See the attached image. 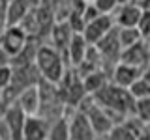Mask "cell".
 <instances>
[{
  "mask_svg": "<svg viewBox=\"0 0 150 140\" xmlns=\"http://www.w3.org/2000/svg\"><path fill=\"white\" fill-rule=\"evenodd\" d=\"M100 105L109 112L116 125L126 121L128 118L135 116V97L131 95L128 88L116 86L115 82H109L103 90H100L96 95H92Z\"/></svg>",
  "mask_w": 150,
  "mask_h": 140,
  "instance_id": "6da1fadb",
  "label": "cell"
},
{
  "mask_svg": "<svg viewBox=\"0 0 150 140\" xmlns=\"http://www.w3.org/2000/svg\"><path fill=\"white\" fill-rule=\"evenodd\" d=\"M34 62H36L38 69H40V73H41V78L47 80V82H53V84H58L64 78L66 71L69 69L66 56L60 52V50H56L51 43H41L40 45Z\"/></svg>",
  "mask_w": 150,
  "mask_h": 140,
  "instance_id": "7a4b0ae2",
  "label": "cell"
},
{
  "mask_svg": "<svg viewBox=\"0 0 150 140\" xmlns=\"http://www.w3.org/2000/svg\"><path fill=\"white\" fill-rule=\"evenodd\" d=\"M56 86H58L60 97H62V101L66 103L68 108H77V106L84 101V97L88 95L86 90H84L83 77L77 73L75 67H69L68 71H66V75H64V78L56 84Z\"/></svg>",
  "mask_w": 150,
  "mask_h": 140,
  "instance_id": "3957f363",
  "label": "cell"
},
{
  "mask_svg": "<svg viewBox=\"0 0 150 140\" xmlns=\"http://www.w3.org/2000/svg\"><path fill=\"white\" fill-rule=\"evenodd\" d=\"M77 108H81L84 114L90 118V123H92V127L96 129L98 136H105V134H109L111 129L116 125L115 121H112V118L109 116V112L103 108V106L94 99L92 95L84 97V101L77 106Z\"/></svg>",
  "mask_w": 150,
  "mask_h": 140,
  "instance_id": "277c9868",
  "label": "cell"
},
{
  "mask_svg": "<svg viewBox=\"0 0 150 140\" xmlns=\"http://www.w3.org/2000/svg\"><path fill=\"white\" fill-rule=\"evenodd\" d=\"M68 120H69L71 140H98L100 138L96 129L90 123V118L81 108H71L68 112Z\"/></svg>",
  "mask_w": 150,
  "mask_h": 140,
  "instance_id": "5b68a950",
  "label": "cell"
},
{
  "mask_svg": "<svg viewBox=\"0 0 150 140\" xmlns=\"http://www.w3.org/2000/svg\"><path fill=\"white\" fill-rule=\"evenodd\" d=\"M28 39H30V36H28L19 24L8 26L6 30L0 34V45H2L4 50L11 56V60L15 58L17 54H21V50L26 47Z\"/></svg>",
  "mask_w": 150,
  "mask_h": 140,
  "instance_id": "8992f818",
  "label": "cell"
},
{
  "mask_svg": "<svg viewBox=\"0 0 150 140\" xmlns=\"http://www.w3.org/2000/svg\"><path fill=\"white\" fill-rule=\"evenodd\" d=\"M115 26L116 24H115V19H112V15H100V17L94 19V21L86 22L83 36H84V39H86L90 45H98Z\"/></svg>",
  "mask_w": 150,
  "mask_h": 140,
  "instance_id": "52a82bcc",
  "label": "cell"
},
{
  "mask_svg": "<svg viewBox=\"0 0 150 140\" xmlns=\"http://www.w3.org/2000/svg\"><path fill=\"white\" fill-rule=\"evenodd\" d=\"M143 15V9L139 8L137 2H128V4H120L116 8V11L112 13L115 24L118 28H133L139 24V19Z\"/></svg>",
  "mask_w": 150,
  "mask_h": 140,
  "instance_id": "ba28073f",
  "label": "cell"
},
{
  "mask_svg": "<svg viewBox=\"0 0 150 140\" xmlns=\"http://www.w3.org/2000/svg\"><path fill=\"white\" fill-rule=\"evenodd\" d=\"M51 131V121L43 116H28L25 131H23V140H47Z\"/></svg>",
  "mask_w": 150,
  "mask_h": 140,
  "instance_id": "9c48e42d",
  "label": "cell"
},
{
  "mask_svg": "<svg viewBox=\"0 0 150 140\" xmlns=\"http://www.w3.org/2000/svg\"><path fill=\"white\" fill-rule=\"evenodd\" d=\"M148 43L146 41H139V43L128 47V49L122 50V56H120V62L124 64H129L133 67H139V69H146L148 67Z\"/></svg>",
  "mask_w": 150,
  "mask_h": 140,
  "instance_id": "30bf717a",
  "label": "cell"
},
{
  "mask_svg": "<svg viewBox=\"0 0 150 140\" xmlns=\"http://www.w3.org/2000/svg\"><path fill=\"white\" fill-rule=\"evenodd\" d=\"M73 36H75V32H73V28L69 26V22L68 21H58L53 26V32H51V36H49V41H51V45H53L56 50H60V52L66 56V54H68V47H69V43H71ZM66 60H68V58H66Z\"/></svg>",
  "mask_w": 150,
  "mask_h": 140,
  "instance_id": "8fae6325",
  "label": "cell"
},
{
  "mask_svg": "<svg viewBox=\"0 0 150 140\" xmlns=\"http://www.w3.org/2000/svg\"><path fill=\"white\" fill-rule=\"evenodd\" d=\"M28 114L17 103H11L8 106L6 114H4V120H6L9 131H11V138L13 140H23V131H25V123H26Z\"/></svg>",
  "mask_w": 150,
  "mask_h": 140,
  "instance_id": "7c38bea8",
  "label": "cell"
},
{
  "mask_svg": "<svg viewBox=\"0 0 150 140\" xmlns=\"http://www.w3.org/2000/svg\"><path fill=\"white\" fill-rule=\"evenodd\" d=\"M141 77H143V69L133 67V65L124 62H118L111 71V82H115L116 86H122V88H129Z\"/></svg>",
  "mask_w": 150,
  "mask_h": 140,
  "instance_id": "4fadbf2b",
  "label": "cell"
},
{
  "mask_svg": "<svg viewBox=\"0 0 150 140\" xmlns=\"http://www.w3.org/2000/svg\"><path fill=\"white\" fill-rule=\"evenodd\" d=\"M15 103L26 112L28 116H36V114H40V108H41L40 84H38V86H30V88H26V90H23V92L17 95Z\"/></svg>",
  "mask_w": 150,
  "mask_h": 140,
  "instance_id": "5bb4252c",
  "label": "cell"
},
{
  "mask_svg": "<svg viewBox=\"0 0 150 140\" xmlns=\"http://www.w3.org/2000/svg\"><path fill=\"white\" fill-rule=\"evenodd\" d=\"M88 49H90V43L84 39V36L83 34H75L71 43L68 47V54H66L69 67H79V65L84 62V58H86Z\"/></svg>",
  "mask_w": 150,
  "mask_h": 140,
  "instance_id": "9a60e30c",
  "label": "cell"
},
{
  "mask_svg": "<svg viewBox=\"0 0 150 140\" xmlns=\"http://www.w3.org/2000/svg\"><path fill=\"white\" fill-rule=\"evenodd\" d=\"M83 82H84V90H86L88 95H96L98 92L103 90L111 82V73L105 71V69H98V71H92L86 77H83Z\"/></svg>",
  "mask_w": 150,
  "mask_h": 140,
  "instance_id": "2e32d148",
  "label": "cell"
},
{
  "mask_svg": "<svg viewBox=\"0 0 150 140\" xmlns=\"http://www.w3.org/2000/svg\"><path fill=\"white\" fill-rule=\"evenodd\" d=\"M34 8L30 0H9L8 2V26L11 24H21L30 9Z\"/></svg>",
  "mask_w": 150,
  "mask_h": 140,
  "instance_id": "e0dca14e",
  "label": "cell"
},
{
  "mask_svg": "<svg viewBox=\"0 0 150 140\" xmlns=\"http://www.w3.org/2000/svg\"><path fill=\"white\" fill-rule=\"evenodd\" d=\"M47 140H71L68 116H64V118H60V120L51 123V131H49V138Z\"/></svg>",
  "mask_w": 150,
  "mask_h": 140,
  "instance_id": "ac0fdd59",
  "label": "cell"
},
{
  "mask_svg": "<svg viewBox=\"0 0 150 140\" xmlns=\"http://www.w3.org/2000/svg\"><path fill=\"white\" fill-rule=\"evenodd\" d=\"M118 37H120V45L122 49H128V47L139 43V41H143L144 37L141 36L139 28L133 26V28H118Z\"/></svg>",
  "mask_w": 150,
  "mask_h": 140,
  "instance_id": "d6986e66",
  "label": "cell"
},
{
  "mask_svg": "<svg viewBox=\"0 0 150 140\" xmlns=\"http://www.w3.org/2000/svg\"><path fill=\"white\" fill-rule=\"evenodd\" d=\"M128 90L131 92V95L135 97V101H137V99H144V97H150V84L144 80L143 77L137 78Z\"/></svg>",
  "mask_w": 150,
  "mask_h": 140,
  "instance_id": "ffe728a7",
  "label": "cell"
},
{
  "mask_svg": "<svg viewBox=\"0 0 150 140\" xmlns=\"http://www.w3.org/2000/svg\"><path fill=\"white\" fill-rule=\"evenodd\" d=\"M135 118H139L143 123L150 125V97L137 99V103H135Z\"/></svg>",
  "mask_w": 150,
  "mask_h": 140,
  "instance_id": "44dd1931",
  "label": "cell"
},
{
  "mask_svg": "<svg viewBox=\"0 0 150 140\" xmlns=\"http://www.w3.org/2000/svg\"><path fill=\"white\" fill-rule=\"evenodd\" d=\"M92 2L103 15H112L116 11V8L120 6V0H92Z\"/></svg>",
  "mask_w": 150,
  "mask_h": 140,
  "instance_id": "7402d4cb",
  "label": "cell"
},
{
  "mask_svg": "<svg viewBox=\"0 0 150 140\" xmlns=\"http://www.w3.org/2000/svg\"><path fill=\"white\" fill-rule=\"evenodd\" d=\"M13 80V65H0V93H2L6 88L11 86Z\"/></svg>",
  "mask_w": 150,
  "mask_h": 140,
  "instance_id": "603a6c76",
  "label": "cell"
},
{
  "mask_svg": "<svg viewBox=\"0 0 150 140\" xmlns=\"http://www.w3.org/2000/svg\"><path fill=\"white\" fill-rule=\"evenodd\" d=\"M137 28H139L141 36H143L144 39L150 36V11H143V15H141V19H139Z\"/></svg>",
  "mask_w": 150,
  "mask_h": 140,
  "instance_id": "cb8c5ba5",
  "label": "cell"
},
{
  "mask_svg": "<svg viewBox=\"0 0 150 140\" xmlns=\"http://www.w3.org/2000/svg\"><path fill=\"white\" fill-rule=\"evenodd\" d=\"M8 2L9 0H0V34L8 28Z\"/></svg>",
  "mask_w": 150,
  "mask_h": 140,
  "instance_id": "d4e9b609",
  "label": "cell"
},
{
  "mask_svg": "<svg viewBox=\"0 0 150 140\" xmlns=\"http://www.w3.org/2000/svg\"><path fill=\"white\" fill-rule=\"evenodd\" d=\"M11 64V56H9L6 50H4V47L0 45V65H9Z\"/></svg>",
  "mask_w": 150,
  "mask_h": 140,
  "instance_id": "484cf974",
  "label": "cell"
},
{
  "mask_svg": "<svg viewBox=\"0 0 150 140\" xmlns=\"http://www.w3.org/2000/svg\"><path fill=\"white\" fill-rule=\"evenodd\" d=\"M8 103H6V99H4L2 95H0V120L4 118V114H6V110H8Z\"/></svg>",
  "mask_w": 150,
  "mask_h": 140,
  "instance_id": "4316f807",
  "label": "cell"
},
{
  "mask_svg": "<svg viewBox=\"0 0 150 140\" xmlns=\"http://www.w3.org/2000/svg\"><path fill=\"white\" fill-rule=\"evenodd\" d=\"M143 11H150V0H135Z\"/></svg>",
  "mask_w": 150,
  "mask_h": 140,
  "instance_id": "83f0119b",
  "label": "cell"
},
{
  "mask_svg": "<svg viewBox=\"0 0 150 140\" xmlns=\"http://www.w3.org/2000/svg\"><path fill=\"white\" fill-rule=\"evenodd\" d=\"M143 78H144V80H146V82L150 84V67H146V69L143 71Z\"/></svg>",
  "mask_w": 150,
  "mask_h": 140,
  "instance_id": "f1b7e54d",
  "label": "cell"
},
{
  "mask_svg": "<svg viewBox=\"0 0 150 140\" xmlns=\"http://www.w3.org/2000/svg\"><path fill=\"white\" fill-rule=\"evenodd\" d=\"M128 2H135V0H120V4H128Z\"/></svg>",
  "mask_w": 150,
  "mask_h": 140,
  "instance_id": "f546056e",
  "label": "cell"
},
{
  "mask_svg": "<svg viewBox=\"0 0 150 140\" xmlns=\"http://www.w3.org/2000/svg\"><path fill=\"white\" fill-rule=\"evenodd\" d=\"M150 47V45H148ZM148 67H150V49H148Z\"/></svg>",
  "mask_w": 150,
  "mask_h": 140,
  "instance_id": "4dcf8cb0",
  "label": "cell"
},
{
  "mask_svg": "<svg viewBox=\"0 0 150 140\" xmlns=\"http://www.w3.org/2000/svg\"><path fill=\"white\" fill-rule=\"evenodd\" d=\"M144 41H146V43L150 45V36H148V37H146V39H144Z\"/></svg>",
  "mask_w": 150,
  "mask_h": 140,
  "instance_id": "1f68e13d",
  "label": "cell"
},
{
  "mask_svg": "<svg viewBox=\"0 0 150 140\" xmlns=\"http://www.w3.org/2000/svg\"><path fill=\"white\" fill-rule=\"evenodd\" d=\"M98 140H105V138H103V136H100V138H98Z\"/></svg>",
  "mask_w": 150,
  "mask_h": 140,
  "instance_id": "d6a6232c",
  "label": "cell"
},
{
  "mask_svg": "<svg viewBox=\"0 0 150 140\" xmlns=\"http://www.w3.org/2000/svg\"><path fill=\"white\" fill-rule=\"evenodd\" d=\"M0 140H2V138H0Z\"/></svg>",
  "mask_w": 150,
  "mask_h": 140,
  "instance_id": "836d02e7",
  "label": "cell"
}]
</instances>
